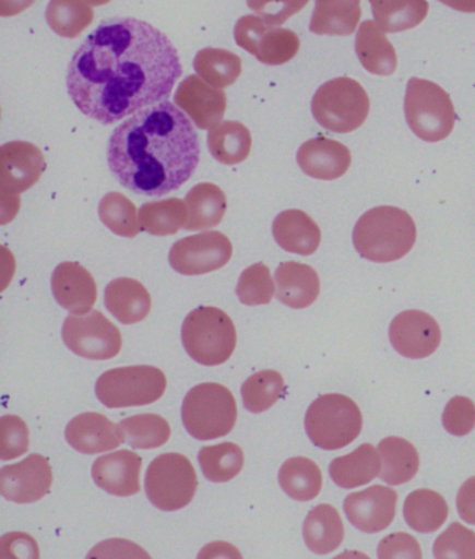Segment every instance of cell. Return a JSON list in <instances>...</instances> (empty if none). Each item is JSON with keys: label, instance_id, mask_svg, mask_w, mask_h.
Instances as JSON below:
<instances>
[{"label": "cell", "instance_id": "obj_34", "mask_svg": "<svg viewBox=\"0 0 475 559\" xmlns=\"http://www.w3.org/2000/svg\"><path fill=\"white\" fill-rule=\"evenodd\" d=\"M282 490L296 501H311L322 490V472L308 457H290L280 471Z\"/></svg>", "mask_w": 475, "mask_h": 559}, {"label": "cell", "instance_id": "obj_37", "mask_svg": "<svg viewBox=\"0 0 475 559\" xmlns=\"http://www.w3.org/2000/svg\"><path fill=\"white\" fill-rule=\"evenodd\" d=\"M45 17L60 37L78 38L94 22V10L84 0H50Z\"/></svg>", "mask_w": 475, "mask_h": 559}, {"label": "cell", "instance_id": "obj_32", "mask_svg": "<svg viewBox=\"0 0 475 559\" xmlns=\"http://www.w3.org/2000/svg\"><path fill=\"white\" fill-rule=\"evenodd\" d=\"M449 507L447 500L437 491L416 490L404 501V519L413 531L432 533L447 522Z\"/></svg>", "mask_w": 475, "mask_h": 559}, {"label": "cell", "instance_id": "obj_49", "mask_svg": "<svg viewBox=\"0 0 475 559\" xmlns=\"http://www.w3.org/2000/svg\"><path fill=\"white\" fill-rule=\"evenodd\" d=\"M458 511L460 518L470 525H475V476L468 478L458 493Z\"/></svg>", "mask_w": 475, "mask_h": 559}, {"label": "cell", "instance_id": "obj_27", "mask_svg": "<svg viewBox=\"0 0 475 559\" xmlns=\"http://www.w3.org/2000/svg\"><path fill=\"white\" fill-rule=\"evenodd\" d=\"M356 53L367 72L377 75H392L396 72V50L383 29L373 22L363 23L358 29Z\"/></svg>", "mask_w": 475, "mask_h": 559}, {"label": "cell", "instance_id": "obj_33", "mask_svg": "<svg viewBox=\"0 0 475 559\" xmlns=\"http://www.w3.org/2000/svg\"><path fill=\"white\" fill-rule=\"evenodd\" d=\"M250 130L240 122L226 120L210 130L209 147L216 160L225 165L245 163L251 153Z\"/></svg>", "mask_w": 475, "mask_h": 559}, {"label": "cell", "instance_id": "obj_23", "mask_svg": "<svg viewBox=\"0 0 475 559\" xmlns=\"http://www.w3.org/2000/svg\"><path fill=\"white\" fill-rule=\"evenodd\" d=\"M275 281L277 299L292 309H307L320 296V276L310 265L283 263L276 270Z\"/></svg>", "mask_w": 475, "mask_h": 559}, {"label": "cell", "instance_id": "obj_8", "mask_svg": "<svg viewBox=\"0 0 475 559\" xmlns=\"http://www.w3.org/2000/svg\"><path fill=\"white\" fill-rule=\"evenodd\" d=\"M311 109L323 129L352 133L366 122L370 114V98L356 80L333 79L317 91Z\"/></svg>", "mask_w": 475, "mask_h": 559}, {"label": "cell", "instance_id": "obj_11", "mask_svg": "<svg viewBox=\"0 0 475 559\" xmlns=\"http://www.w3.org/2000/svg\"><path fill=\"white\" fill-rule=\"evenodd\" d=\"M64 345L73 354L90 360H110L123 346L118 326L98 310L73 314L66 319L62 330Z\"/></svg>", "mask_w": 475, "mask_h": 559}, {"label": "cell", "instance_id": "obj_15", "mask_svg": "<svg viewBox=\"0 0 475 559\" xmlns=\"http://www.w3.org/2000/svg\"><path fill=\"white\" fill-rule=\"evenodd\" d=\"M54 472L47 457L34 453L16 465L0 471V493L8 501L33 503L43 500L52 487Z\"/></svg>", "mask_w": 475, "mask_h": 559}, {"label": "cell", "instance_id": "obj_39", "mask_svg": "<svg viewBox=\"0 0 475 559\" xmlns=\"http://www.w3.org/2000/svg\"><path fill=\"white\" fill-rule=\"evenodd\" d=\"M120 427L124 441L134 450H155L165 445L171 435L168 420L155 413L128 417Z\"/></svg>", "mask_w": 475, "mask_h": 559}, {"label": "cell", "instance_id": "obj_22", "mask_svg": "<svg viewBox=\"0 0 475 559\" xmlns=\"http://www.w3.org/2000/svg\"><path fill=\"white\" fill-rule=\"evenodd\" d=\"M297 163L302 173L320 180L342 178L351 168V151L336 140L317 138L298 148Z\"/></svg>", "mask_w": 475, "mask_h": 559}, {"label": "cell", "instance_id": "obj_19", "mask_svg": "<svg viewBox=\"0 0 475 559\" xmlns=\"http://www.w3.org/2000/svg\"><path fill=\"white\" fill-rule=\"evenodd\" d=\"M66 440L73 450L95 455L115 450L124 441V437L120 423L116 425L100 413L88 412L69 423Z\"/></svg>", "mask_w": 475, "mask_h": 559}, {"label": "cell", "instance_id": "obj_6", "mask_svg": "<svg viewBox=\"0 0 475 559\" xmlns=\"http://www.w3.org/2000/svg\"><path fill=\"white\" fill-rule=\"evenodd\" d=\"M404 112L412 132L428 143L449 138L458 120L451 95L441 85L417 78L407 84Z\"/></svg>", "mask_w": 475, "mask_h": 559}, {"label": "cell", "instance_id": "obj_18", "mask_svg": "<svg viewBox=\"0 0 475 559\" xmlns=\"http://www.w3.org/2000/svg\"><path fill=\"white\" fill-rule=\"evenodd\" d=\"M175 103L190 116L197 128L209 130L224 119L227 97L225 91L210 87L200 75H189L179 84Z\"/></svg>", "mask_w": 475, "mask_h": 559}, {"label": "cell", "instance_id": "obj_20", "mask_svg": "<svg viewBox=\"0 0 475 559\" xmlns=\"http://www.w3.org/2000/svg\"><path fill=\"white\" fill-rule=\"evenodd\" d=\"M143 460L133 451H118L98 457L94 462L93 480L95 485L116 497H131L139 493L140 473Z\"/></svg>", "mask_w": 475, "mask_h": 559}, {"label": "cell", "instance_id": "obj_44", "mask_svg": "<svg viewBox=\"0 0 475 559\" xmlns=\"http://www.w3.org/2000/svg\"><path fill=\"white\" fill-rule=\"evenodd\" d=\"M437 558H475V533L454 522L434 544Z\"/></svg>", "mask_w": 475, "mask_h": 559}, {"label": "cell", "instance_id": "obj_3", "mask_svg": "<svg viewBox=\"0 0 475 559\" xmlns=\"http://www.w3.org/2000/svg\"><path fill=\"white\" fill-rule=\"evenodd\" d=\"M417 239L416 224L396 206H376L364 214L353 231V243L364 259L393 263L411 253Z\"/></svg>", "mask_w": 475, "mask_h": 559}, {"label": "cell", "instance_id": "obj_47", "mask_svg": "<svg viewBox=\"0 0 475 559\" xmlns=\"http://www.w3.org/2000/svg\"><path fill=\"white\" fill-rule=\"evenodd\" d=\"M307 3L308 0H247V4L257 16L276 27L295 16Z\"/></svg>", "mask_w": 475, "mask_h": 559}, {"label": "cell", "instance_id": "obj_9", "mask_svg": "<svg viewBox=\"0 0 475 559\" xmlns=\"http://www.w3.org/2000/svg\"><path fill=\"white\" fill-rule=\"evenodd\" d=\"M197 487L193 463L181 453H162L146 471V497L161 511H179L189 506Z\"/></svg>", "mask_w": 475, "mask_h": 559}, {"label": "cell", "instance_id": "obj_14", "mask_svg": "<svg viewBox=\"0 0 475 559\" xmlns=\"http://www.w3.org/2000/svg\"><path fill=\"white\" fill-rule=\"evenodd\" d=\"M45 169L44 154L27 141H12L0 150V191L2 200H16L32 189Z\"/></svg>", "mask_w": 475, "mask_h": 559}, {"label": "cell", "instance_id": "obj_7", "mask_svg": "<svg viewBox=\"0 0 475 559\" xmlns=\"http://www.w3.org/2000/svg\"><path fill=\"white\" fill-rule=\"evenodd\" d=\"M361 428L360 407L346 395H323L308 407L307 435L321 450L336 451L352 444L360 436Z\"/></svg>", "mask_w": 475, "mask_h": 559}, {"label": "cell", "instance_id": "obj_41", "mask_svg": "<svg viewBox=\"0 0 475 559\" xmlns=\"http://www.w3.org/2000/svg\"><path fill=\"white\" fill-rule=\"evenodd\" d=\"M285 394V380L281 372L264 370L252 374L241 386L242 403L251 413L271 409Z\"/></svg>", "mask_w": 475, "mask_h": 559}, {"label": "cell", "instance_id": "obj_29", "mask_svg": "<svg viewBox=\"0 0 475 559\" xmlns=\"http://www.w3.org/2000/svg\"><path fill=\"white\" fill-rule=\"evenodd\" d=\"M302 535L312 552L325 556L341 547L345 538V526L335 508L322 503L308 513Z\"/></svg>", "mask_w": 475, "mask_h": 559}, {"label": "cell", "instance_id": "obj_40", "mask_svg": "<svg viewBox=\"0 0 475 559\" xmlns=\"http://www.w3.org/2000/svg\"><path fill=\"white\" fill-rule=\"evenodd\" d=\"M202 473L214 483L234 480L245 467V452L234 442L202 448L199 453Z\"/></svg>", "mask_w": 475, "mask_h": 559}, {"label": "cell", "instance_id": "obj_35", "mask_svg": "<svg viewBox=\"0 0 475 559\" xmlns=\"http://www.w3.org/2000/svg\"><path fill=\"white\" fill-rule=\"evenodd\" d=\"M373 17L385 33L417 27L428 13L426 0H370Z\"/></svg>", "mask_w": 475, "mask_h": 559}, {"label": "cell", "instance_id": "obj_43", "mask_svg": "<svg viewBox=\"0 0 475 559\" xmlns=\"http://www.w3.org/2000/svg\"><path fill=\"white\" fill-rule=\"evenodd\" d=\"M242 305H270L275 294L274 280L265 264L258 263L242 272L236 289Z\"/></svg>", "mask_w": 475, "mask_h": 559}, {"label": "cell", "instance_id": "obj_50", "mask_svg": "<svg viewBox=\"0 0 475 559\" xmlns=\"http://www.w3.org/2000/svg\"><path fill=\"white\" fill-rule=\"evenodd\" d=\"M35 0H0V16L13 17L32 8Z\"/></svg>", "mask_w": 475, "mask_h": 559}, {"label": "cell", "instance_id": "obj_30", "mask_svg": "<svg viewBox=\"0 0 475 559\" xmlns=\"http://www.w3.org/2000/svg\"><path fill=\"white\" fill-rule=\"evenodd\" d=\"M379 455L382 480L391 486H401L413 480L419 469V456L416 448L401 437H388L379 442Z\"/></svg>", "mask_w": 475, "mask_h": 559}, {"label": "cell", "instance_id": "obj_24", "mask_svg": "<svg viewBox=\"0 0 475 559\" xmlns=\"http://www.w3.org/2000/svg\"><path fill=\"white\" fill-rule=\"evenodd\" d=\"M272 231L276 243L293 254H314L321 245L320 226L301 210L283 211L276 216Z\"/></svg>", "mask_w": 475, "mask_h": 559}, {"label": "cell", "instance_id": "obj_21", "mask_svg": "<svg viewBox=\"0 0 475 559\" xmlns=\"http://www.w3.org/2000/svg\"><path fill=\"white\" fill-rule=\"evenodd\" d=\"M55 299L73 314H87L97 301L98 290L94 276L79 263H62L52 275Z\"/></svg>", "mask_w": 475, "mask_h": 559}, {"label": "cell", "instance_id": "obj_4", "mask_svg": "<svg viewBox=\"0 0 475 559\" xmlns=\"http://www.w3.org/2000/svg\"><path fill=\"white\" fill-rule=\"evenodd\" d=\"M181 341L187 354L200 365H224L236 349V326L218 307H199L186 317Z\"/></svg>", "mask_w": 475, "mask_h": 559}, {"label": "cell", "instance_id": "obj_45", "mask_svg": "<svg viewBox=\"0 0 475 559\" xmlns=\"http://www.w3.org/2000/svg\"><path fill=\"white\" fill-rule=\"evenodd\" d=\"M29 450L28 427L22 417L7 415L0 419V457L16 460Z\"/></svg>", "mask_w": 475, "mask_h": 559}, {"label": "cell", "instance_id": "obj_25", "mask_svg": "<svg viewBox=\"0 0 475 559\" xmlns=\"http://www.w3.org/2000/svg\"><path fill=\"white\" fill-rule=\"evenodd\" d=\"M105 306L121 324L130 325L149 317L153 301L141 282L119 278L110 282L106 288Z\"/></svg>", "mask_w": 475, "mask_h": 559}, {"label": "cell", "instance_id": "obj_48", "mask_svg": "<svg viewBox=\"0 0 475 559\" xmlns=\"http://www.w3.org/2000/svg\"><path fill=\"white\" fill-rule=\"evenodd\" d=\"M379 558H423L418 542L407 533H393L383 538L378 547Z\"/></svg>", "mask_w": 475, "mask_h": 559}, {"label": "cell", "instance_id": "obj_1", "mask_svg": "<svg viewBox=\"0 0 475 559\" xmlns=\"http://www.w3.org/2000/svg\"><path fill=\"white\" fill-rule=\"evenodd\" d=\"M181 73L168 35L138 19H112L75 50L66 85L80 112L114 124L168 100Z\"/></svg>", "mask_w": 475, "mask_h": 559}, {"label": "cell", "instance_id": "obj_12", "mask_svg": "<svg viewBox=\"0 0 475 559\" xmlns=\"http://www.w3.org/2000/svg\"><path fill=\"white\" fill-rule=\"evenodd\" d=\"M235 39L241 49L268 67L290 62L300 50V38L295 32L277 28L260 16L241 17L235 27Z\"/></svg>", "mask_w": 475, "mask_h": 559}, {"label": "cell", "instance_id": "obj_38", "mask_svg": "<svg viewBox=\"0 0 475 559\" xmlns=\"http://www.w3.org/2000/svg\"><path fill=\"white\" fill-rule=\"evenodd\" d=\"M187 209L185 201L168 199L146 203L140 210L141 229L155 236L176 235L185 229Z\"/></svg>", "mask_w": 475, "mask_h": 559}, {"label": "cell", "instance_id": "obj_51", "mask_svg": "<svg viewBox=\"0 0 475 559\" xmlns=\"http://www.w3.org/2000/svg\"><path fill=\"white\" fill-rule=\"evenodd\" d=\"M84 2H87L90 7H104V4H108L112 0H84Z\"/></svg>", "mask_w": 475, "mask_h": 559}, {"label": "cell", "instance_id": "obj_10", "mask_svg": "<svg viewBox=\"0 0 475 559\" xmlns=\"http://www.w3.org/2000/svg\"><path fill=\"white\" fill-rule=\"evenodd\" d=\"M164 371L154 366L120 367L104 372L97 381V396L109 409L151 405L166 391Z\"/></svg>", "mask_w": 475, "mask_h": 559}, {"label": "cell", "instance_id": "obj_46", "mask_svg": "<svg viewBox=\"0 0 475 559\" xmlns=\"http://www.w3.org/2000/svg\"><path fill=\"white\" fill-rule=\"evenodd\" d=\"M443 426L452 436L470 435L475 427V405L466 396H454L443 412Z\"/></svg>", "mask_w": 475, "mask_h": 559}, {"label": "cell", "instance_id": "obj_36", "mask_svg": "<svg viewBox=\"0 0 475 559\" xmlns=\"http://www.w3.org/2000/svg\"><path fill=\"white\" fill-rule=\"evenodd\" d=\"M194 69L204 82L216 88H226L240 78L241 59L230 50L205 48L197 53Z\"/></svg>", "mask_w": 475, "mask_h": 559}, {"label": "cell", "instance_id": "obj_26", "mask_svg": "<svg viewBox=\"0 0 475 559\" xmlns=\"http://www.w3.org/2000/svg\"><path fill=\"white\" fill-rule=\"evenodd\" d=\"M382 469V460L376 448L363 444L355 452L333 460L330 475L335 485L346 490L371 483Z\"/></svg>", "mask_w": 475, "mask_h": 559}, {"label": "cell", "instance_id": "obj_17", "mask_svg": "<svg viewBox=\"0 0 475 559\" xmlns=\"http://www.w3.org/2000/svg\"><path fill=\"white\" fill-rule=\"evenodd\" d=\"M397 500V492L393 488L377 485L351 493L343 508L348 522L358 531L378 533L392 525L396 516Z\"/></svg>", "mask_w": 475, "mask_h": 559}, {"label": "cell", "instance_id": "obj_31", "mask_svg": "<svg viewBox=\"0 0 475 559\" xmlns=\"http://www.w3.org/2000/svg\"><path fill=\"white\" fill-rule=\"evenodd\" d=\"M360 0H317L310 29L318 35H352L360 23Z\"/></svg>", "mask_w": 475, "mask_h": 559}, {"label": "cell", "instance_id": "obj_42", "mask_svg": "<svg viewBox=\"0 0 475 559\" xmlns=\"http://www.w3.org/2000/svg\"><path fill=\"white\" fill-rule=\"evenodd\" d=\"M99 218L106 228L121 238H135L141 224L133 201L121 193H108L99 203Z\"/></svg>", "mask_w": 475, "mask_h": 559}, {"label": "cell", "instance_id": "obj_13", "mask_svg": "<svg viewBox=\"0 0 475 559\" xmlns=\"http://www.w3.org/2000/svg\"><path fill=\"white\" fill-rule=\"evenodd\" d=\"M234 246L221 231L189 236L176 241L169 253L171 269L181 275H204L229 263Z\"/></svg>", "mask_w": 475, "mask_h": 559}, {"label": "cell", "instance_id": "obj_2", "mask_svg": "<svg viewBox=\"0 0 475 559\" xmlns=\"http://www.w3.org/2000/svg\"><path fill=\"white\" fill-rule=\"evenodd\" d=\"M200 155L193 123L169 100L131 116L108 144L110 173L123 188L146 198L179 190L199 168Z\"/></svg>", "mask_w": 475, "mask_h": 559}, {"label": "cell", "instance_id": "obj_16", "mask_svg": "<svg viewBox=\"0 0 475 559\" xmlns=\"http://www.w3.org/2000/svg\"><path fill=\"white\" fill-rule=\"evenodd\" d=\"M389 337L397 354L408 359H424L436 354L441 345L442 332L432 316L407 310L392 321Z\"/></svg>", "mask_w": 475, "mask_h": 559}, {"label": "cell", "instance_id": "obj_5", "mask_svg": "<svg viewBox=\"0 0 475 559\" xmlns=\"http://www.w3.org/2000/svg\"><path fill=\"white\" fill-rule=\"evenodd\" d=\"M181 420L195 440L211 441L234 430L237 403L229 388L215 382H204L186 395Z\"/></svg>", "mask_w": 475, "mask_h": 559}, {"label": "cell", "instance_id": "obj_28", "mask_svg": "<svg viewBox=\"0 0 475 559\" xmlns=\"http://www.w3.org/2000/svg\"><path fill=\"white\" fill-rule=\"evenodd\" d=\"M187 230L215 228L225 218L227 199L225 191L214 183L194 186L186 195Z\"/></svg>", "mask_w": 475, "mask_h": 559}]
</instances>
